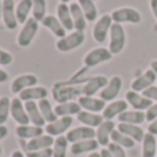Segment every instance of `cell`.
<instances>
[{
  "label": "cell",
  "mask_w": 157,
  "mask_h": 157,
  "mask_svg": "<svg viewBox=\"0 0 157 157\" xmlns=\"http://www.w3.org/2000/svg\"><path fill=\"white\" fill-rule=\"evenodd\" d=\"M52 95L59 104L74 101L75 99L82 96V85H68L65 83V81H60L53 85Z\"/></svg>",
  "instance_id": "cell-1"
},
{
  "label": "cell",
  "mask_w": 157,
  "mask_h": 157,
  "mask_svg": "<svg viewBox=\"0 0 157 157\" xmlns=\"http://www.w3.org/2000/svg\"><path fill=\"white\" fill-rule=\"evenodd\" d=\"M125 42H127V36H125L124 27L121 24H116L113 22L111 28H110V43H109V50L111 54H120L125 48Z\"/></svg>",
  "instance_id": "cell-2"
},
{
  "label": "cell",
  "mask_w": 157,
  "mask_h": 157,
  "mask_svg": "<svg viewBox=\"0 0 157 157\" xmlns=\"http://www.w3.org/2000/svg\"><path fill=\"white\" fill-rule=\"evenodd\" d=\"M38 29H39V22L33 17H29L27 22L22 25L20 33H18V36H17L18 46H20V48H28V46L32 43L36 33H38Z\"/></svg>",
  "instance_id": "cell-3"
},
{
  "label": "cell",
  "mask_w": 157,
  "mask_h": 157,
  "mask_svg": "<svg viewBox=\"0 0 157 157\" xmlns=\"http://www.w3.org/2000/svg\"><path fill=\"white\" fill-rule=\"evenodd\" d=\"M83 40H85L83 32H81V31H74V32L65 35L64 38L59 39V40L56 42V48H57V50L61 52V53H67V52H71V50H74V49L79 48L81 44L83 43Z\"/></svg>",
  "instance_id": "cell-4"
},
{
  "label": "cell",
  "mask_w": 157,
  "mask_h": 157,
  "mask_svg": "<svg viewBox=\"0 0 157 157\" xmlns=\"http://www.w3.org/2000/svg\"><path fill=\"white\" fill-rule=\"evenodd\" d=\"M111 20L116 24H124V22H131V24H139L142 21V15L138 10L132 7H121L111 13Z\"/></svg>",
  "instance_id": "cell-5"
},
{
  "label": "cell",
  "mask_w": 157,
  "mask_h": 157,
  "mask_svg": "<svg viewBox=\"0 0 157 157\" xmlns=\"http://www.w3.org/2000/svg\"><path fill=\"white\" fill-rule=\"evenodd\" d=\"M113 59V54L109 49L106 48H96L93 50L88 52L83 57V64L88 68H92V67H96V65L101 64V63H107Z\"/></svg>",
  "instance_id": "cell-6"
},
{
  "label": "cell",
  "mask_w": 157,
  "mask_h": 157,
  "mask_svg": "<svg viewBox=\"0 0 157 157\" xmlns=\"http://www.w3.org/2000/svg\"><path fill=\"white\" fill-rule=\"evenodd\" d=\"M20 140V145L21 147L25 150V153L28 151H35V150H43V149H48V147H53V143H54V138L50 136V135H40L38 138H33L31 140H25V139H18Z\"/></svg>",
  "instance_id": "cell-7"
},
{
  "label": "cell",
  "mask_w": 157,
  "mask_h": 157,
  "mask_svg": "<svg viewBox=\"0 0 157 157\" xmlns=\"http://www.w3.org/2000/svg\"><path fill=\"white\" fill-rule=\"evenodd\" d=\"M113 25V20L110 14H104L96 21L95 27H93V39L98 43H104L106 42L107 35H110V28Z\"/></svg>",
  "instance_id": "cell-8"
},
{
  "label": "cell",
  "mask_w": 157,
  "mask_h": 157,
  "mask_svg": "<svg viewBox=\"0 0 157 157\" xmlns=\"http://www.w3.org/2000/svg\"><path fill=\"white\" fill-rule=\"evenodd\" d=\"M107 83H109V78L104 77V75L89 77L86 82L82 85V96H95Z\"/></svg>",
  "instance_id": "cell-9"
},
{
  "label": "cell",
  "mask_w": 157,
  "mask_h": 157,
  "mask_svg": "<svg viewBox=\"0 0 157 157\" xmlns=\"http://www.w3.org/2000/svg\"><path fill=\"white\" fill-rule=\"evenodd\" d=\"M122 88V79L118 75H114L109 79V83L100 90V99L104 101H114Z\"/></svg>",
  "instance_id": "cell-10"
},
{
  "label": "cell",
  "mask_w": 157,
  "mask_h": 157,
  "mask_svg": "<svg viewBox=\"0 0 157 157\" xmlns=\"http://www.w3.org/2000/svg\"><path fill=\"white\" fill-rule=\"evenodd\" d=\"M67 140L70 143H77L81 142V140H88V139H96V129L90 127H77L72 128L67 132Z\"/></svg>",
  "instance_id": "cell-11"
},
{
  "label": "cell",
  "mask_w": 157,
  "mask_h": 157,
  "mask_svg": "<svg viewBox=\"0 0 157 157\" xmlns=\"http://www.w3.org/2000/svg\"><path fill=\"white\" fill-rule=\"evenodd\" d=\"M74 120L72 117H59L54 122H50L44 127V131L48 135L50 136H61L63 133H65L67 131L70 129V127L72 125Z\"/></svg>",
  "instance_id": "cell-12"
},
{
  "label": "cell",
  "mask_w": 157,
  "mask_h": 157,
  "mask_svg": "<svg viewBox=\"0 0 157 157\" xmlns=\"http://www.w3.org/2000/svg\"><path fill=\"white\" fill-rule=\"evenodd\" d=\"M2 20L7 29H15L18 25L15 17V3L14 0H3V9H2Z\"/></svg>",
  "instance_id": "cell-13"
},
{
  "label": "cell",
  "mask_w": 157,
  "mask_h": 157,
  "mask_svg": "<svg viewBox=\"0 0 157 157\" xmlns=\"http://www.w3.org/2000/svg\"><path fill=\"white\" fill-rule=\"evenodd\" d=\"M78 103H79L81 109L85 110V111H89V113H96L99 114L103 110L106 109V101L101 100L100 98H95V96H81L78 99Z\"/></svg>",
  "instance_id": "cell-14"
},
{
  "label": "cell",
  "mask_w": 157,
  "mask_h": 157,
  "mask_svg": "<svg viewBox=\"0 0 157 157\" xmlns=\"http://www.w3.org/2000/svg\"><path fill=\"white\" fill-rule=\"evenodd\" d=\"M11 117L18 125H28L29 124V117L27 114L25 110V104L22 103V100H20V98L11 99V109H10Z\"/></svg>",
  "instance_id": "cell-15"
},
{
  "label": "cell",
  "mask_w": 157,
  "mask_h": 157,
  "mask_svg": "<svg viewBox=\"0 0 157 157\" xmlns=\"http://www.w3.org/2000/svg\"><path fill=\"white\" fill-rule=\"evenodd\" d=\"M38 83V77L33 74H22L18 75L17 78H14V81L11 82V92L20 95L22 90L28 88H32V86H36Z\"/></svg>",
  "instance_id": "cell-16"
},
{
  "label": "cell",
  "mask_w": 157,
  "mask_h": 157,
  "mask_svg": "<svg viewBox=\"0 0 157 157\" xmlns=\"http://www.w3.org/2000/svg\"><path fill=\"white\" fill-rule=\"evenodd\" d=\"M156 82V77H154V72L151 70H146L143 74H140L139 77H136L131 83V90L133 92H143L145 89L150 88L154 85Z\"/></svg>",
  "instance_id": "cell-17"
},
{
  "label": "cell",
  "mask_w": 157,
  "mask_h": 157,
  "mask_svg": "<svg viewBox=\"0 0 157 157\" xmlns=\"http://www.w3.org/2000/svg\"><path fill=\"white\" fill-rule=\"evenodd\" d=\"M125 100L129 106L133 107V110H138V111H143V110H147L149 107L153 104V101L149 100L147 98H145L143 95H140L139 92H133V90H128L125 93Z\"/></svg>",
  "instance_id": "cell-18"
},
{
  "label": "cell",
  "mask_w": 157,
  "mask_h": 157,
  "mask_svg": "<svg viewBox=\"0 0 157 157\" xmlns=\"http://www.w3.org/2000/svg\"><path fill=\"white\" fill-rule=\"evenodd\" d=\"M116 129V124L111 120H104L96 129V140L99 142L100 146H109L110 145V138H111V132Z\"/></svg>",
  "instance_id": "cell-19"
},
{
  "label": "cell",
  "mask_w": 157,
  "mask_h": 157,
  "mask_svg": "<svg viewBox=\"0 0 157 157\" xmlns=\"http://www.w3.org/2000/svg\"><path fill=\"white\" fill-rule=\"evenodd\" d=\"M48 89L43 88V86H32V88H28L25 90L18 95L20 100L25 101H36V100H43V99H48Z\"/></svg>",
  "instance_id": "cell-20"
},
{
  "label": "cell",
  "mask_w": 157,
  "mask_h": 157,
  "mask_svg": "<svg viewBox=\"0 0 157 157\" xmlns=\"http://www.w3.org/2000/svg\"><path fill=\"white\" fill-rule=\"evenodd\" d=\"M128 106H129V104L127 103V100L110 101V104H107L106 109L103 110L101 116H103L104 120H111V121H113V118H116V117H118L120 114H122L124 111H127Z\"/></svg>",
  "instance_id": "cell-21"
},
{
  "label": "cell",
  "mask_w": 157,
  "mask_h": 157,
  "mask_svg": "<svg viewBox=\"0 0 157 157\" xmlns=\"http://www.w3.org/2000/svg\"><path fill=\"white\" fill-rule=\"evenodd\" d=\"M99 142L96 139H88V140H81V142L72 143L70 151H71L72 156H81V154L85 153H93V151L98 150L99 147Z\"/></svg>",
  "instance_id": "cell-22"
},
{
  "label": "cell",
  "mask_w": 157,
  "mask_h": 157,
  "mask_svg": "<svg viewBox=\"0 0 157 157\" xmlns=\"http://www.w3.org/2000/svg\"><path fill=\"white\" fill-rule=\"evenodd\" d=\"M15 133H17L18 139H25L31 140L33 138H38L44 133L43 127H36V125H18L15 128Z\"/></svg>",
  "instance_id": "cell-23"
},
{
  "label": "cell",
  "mask_w": 157,
  "mask_h": 157,
  "mask_svg": "<svg viewBox=\"0 0 157 157\" xmlns=\"http://www.w3.org/2000/svg\"><path fill=\"white\" fill-rule=\"evenodd\" d=\"M117 129L121 133L129 136L131 139H133L135 142H142L143 138H145V131L142 127L139 125H133V124H124V122H120L117 125Z\"/></svg>",
  "instance_id": "cell-24"
},
{
  "label": "cell",
  "mask_w": 157,
  "mask_h": 157,
  "mask_svg": "<svg viewBox=\"0 0 157 157\" xmlns=\"http://www.w3.org/2000/svg\"><path fill=\"white\" fill-rule=\"evenodd\" d=\"M42 25H43L44 28H48V29L50 31V32L53 33L56 38H59V39L64 38V36L67 35L65 28L61 25V22L59 21V18L54 17V15H46V17H44V20L42 21Z\"/></svg>",
  "instance_id": "cell-25"
},
{
  "label": "cell",
  "mask_w": 157,
  "mask_h": 157,
  "mask_svg": "<svg viewBox=\"0 0 157 157\" xmlns=\"http://www.w3.org/2000/svg\"><path fill=\"white\" fill-rule=\"evenodd\" d=\"M77 118L81 124H83L85 127H90V128H98L104 121L103 116L96 114V113H89V111H85V110H82V111H79L77 114Z\"/></svg>",
  "instance_id": "cell-26"
},
{
  "label": "cell",
  "mask_w": 157,
  "mask_h": 157,
  "mask_svg": "<svg viewBox=\"0 0 157 157\" xmlns=\"http://www.w3.org/2000/svg\"><path fill=\"white\" fill-rule=\"evenodd\" d=\"M70 11H71L72 22H74V29L83 32L86 28V24H88V21H86V18H85V15H83L82 10H81L79 4L71 3L70 4Z\"/></svg>",
  "instance_id": "cell-27"
},
{
  "label": "cell",
  "mask_w": 157,
  "mask_h": 157,
  "mask_svg": "<svg viewBox=\"0 0 157 157\" xmlns=\"http://www.w3.org/2000/svg\"><path fill=\"white\" fill-rule=\"evenodd\" d=\"M54 111H56L57 117H72L77 116L79 111H82V109L78 101H68V103L57 104L54 107Z\"/></svg>",
  "instance_id": "cell-28"
},
{
  "label": "cell",
  "mask_w": 157,
  "mask_h": 157,
  "mask_svg": "<svg viewBox=\"0 0 157 157\" xmlns=\"http://www.w3.org/2000/svg\"><path fill=\"white\" fill-rule=\"evenodd\" d=\"M24 104H25V110H27V114L29 117V121L32 122V125L43 127L46 121H44L40 110H39L38 103H35V101H25Z\"/></svg>",
  "instance_id": "cell-29"
},
{
  "label": "cell",
  "mask_w": 157,
  "mask_h": 157,
  "mask_svg": "<svg viewBox=\"0 0 157 157\" xmlns=\"http://www.w3.org/2000/svg\"><path fill=\"white\" fill-rule=\"evenodd\" d=\"M32 0H20L15 7V17H17L18 24L24 25L29 18V13L32 11Z\"/></svg>",
  "instance_id": "cell-30"
},
{
  "label": "cell",
  "mask_w": 157,
  "mask_h": 157,
  "mask_svg": "<svg viewBox=\"0 0 157 157\" xmlns=\"http://www.w3.org/2000/svg\"><path fill=\"white\" fill-rule=\"evenodd\" d=\"M120 122H124V124H133V125H140L142 122H145L146 116L143 111H138V110H132V111H124L122 114H120L118 117Z\"/></svg>",
  "instance_id": "cell-31"
},
{
  "label": "cell",
  "mask_w": 157,
  "mask_h": 157,
  "mask_svg": "<svg viewBox=\"0 0 157 157\" xmlns=\"http://www.w3.org/2000/svg\"><path fill=\"white\" fill-rule=\"evenodd\" d=\"M57 18L61 22V25L65 28V31H72L74 29V22H72L71 11H70V6L64 3H60L57 7Z\"/></svg>",
  "instance_id": "cell-32"
},
{
  "label": "cell",
  "mask_w": 157,
  "mask_h": 157,
  "mask_svg": "<svg viewBox=\"0 0 157 157\" xmlns=\"http://www.w3.org/2000/svg\"><path fill=\"white\" fill-rule=\"evenodd\" d=\"M157 154V142L156 136L146 132L142 140V157H156Z\"/></svg>",
  "instance_id": "cell-33"
},
{
  "label": "cell",
  "mask_w": 157,
  "mask_h": 157,
  "mask_svg": "<svg viewBox=\"0 0 157 157\" xmlns=\"http://www.w3.org/2000/svg\"><path fill=\"white\" fill-rule=\"evenodd\" d=\"M81 10H82L83 15H85L88 22H93L98 18V9L93 0H78Z\"/></svg>",
  "instance_id": "cell-34"
},
{
  "label": "cell",
  "mask_w": 157,
  "mask_h": 157,
  "mask_svg": "<svg viewBox=\"0 0 157 157\" xmlns=\"http://www.w3.org/2000/svg\"><path fill=\"white\" fill-rule=\"evenodd\" d=\"M38 106H39V110H40V113H42V116H43L44 121L48 122V124H50V122H54L57 118H59V117L56 116V111H54L52 103L48 100V99L39 100Z\"/></svg>",
  "instance_id": "cell-35"
},
{
  "label": "cell",
  "mask_w": 157,
  "mask_h": 157,
  "mask_svg": "<svg viewBox=\"0 0 157 157\" xmlns=\"http://www.w3.org/2000/svg\"><path fill=\"white\" fill-rule=\"evenodd\" d=\"M110 139H111V142L113 143L122 146L124 149H132V147H135V143H136L133 139H131L129 136H127V135L121 133L117 128L111 132V138H110Z\"/></svg>",
  "instance_id": "cell-36"
},
{
  "label": "cell",
  "mask_w": 157,
  "mask_h": 157,
  "mask_svg": "<svg viewBox=\"0 0 157 157\" xmlns=\"http://www.w3.org/2000/svg\"><path fill=\"white\" fill-rule=\"evenodd\" d=\"M68 140L67 136L61 135L54 139L53 143V157H67V147H68Z\"/></svg>",
  "instance_id": "cell-37"
},
{
  "label": "cell",
  "mask_w": 157,
  "mask_h": 157,
  "mask_svg": "<svg viewBox=\"0 0 157 157\" xmlns=\"http://www.w3.org/2000/svg\"><path fill=\"white\" fill-rule=\"evenodd\" d=\"M32 17L35 18L38 22H42L46 17V10H48V6H46V0H32Z\"/></svg>",
  "instance_id": "cell-38"
},
{
  "label": "cell",
  "mask_w": 157,
  "mask_h": 157,
  "mask_svg": "<svg viewBox=\"0 0 157 157\" xmlns=\"http://www.w3.org/2000/svg\"><path fill=\"white\" fill-rule=\"evenodd\" d=\"M10 109H11V100L7 96L0 98V125H4V122L9 120Z\"/></svg>",
  "instance_id": "cell-39"
},
{
  "label": "cell",
  "mask_w": 157,
  "mask_h": 157,
  "mask_svg": "<svg viewBox=\"0 0 157 157\" xmlns=\"http://www.w3.org/2000/svg\"><path fill=\"white\" fill-rule=\"evenodd\" d=\"M107 149H109V151L111 153L113 157H127V153H125L124 147L120 145H116V143L110 142V145L107 146Z\"/></svg>",
  "instance_id": "cell-40"
},
{
  "label": "cell",
  "mask_w": 157,
  "mask_h": 157,
  "mask_svg": "<svg viewBox=\"0 0 157 157\" xmlns=\"http://www.w3.org/2000/svg\"><path fill=\"white\" fill-rule=\"evenodd\" d=\"M25 157H53V149L48 147L43 150H35L25 153Z\"/></svg>",
  "instance_id": "cell-41"
},
{
  "label": "cell",
  "mask_w": 157,
  "mask_h": 157,
  "mask_svg": "<svg viewBox=\"0 0 157 157\" xmlns=\"http://www.w3.org/2000/svg\"><path fill=\"white\" fill-rule=\"evenodd\" d=\"M142 95L145 96V98H147L149 100L156 101L157 103V86L153 85V86H150V88L145 89V90L142 92Z\"/></svg>",
  "instance_id": "cell-42"
},
{
  "label": "cell",
  "mask_w": 157,
  "mask_h": 157,
  "mask_svg": "<svg viewBox=\"0 0 157 157\" xmlns=\"http://www.w3.org/2000/svg\"><path fill=\"white\" fill-rule=\"evenodd\" d=\"M145 116H146V121H149V122L154 121V120L157 118V103H153L147 110H146Z\"/></svg>",
  "instance_id": "cell-43"
},
{
  "label": "cell",
  "mask_w": 157,
  "mask_h": 157,
  "mask_svg": "<svg viewBox=\"0 0 157 157\" xmlns=\"http://www.w3.org/2000/svg\"><path fill=\"white\" fill-rule=\"evenodd\" d=\"M13 63V56L11 53L0 49V65H10Z\"/></svg>",
  "instance_id": "cell-44"
},
{
  "label": "cell",
  "mask_w": 157,
  "mask_h": 157,
  "mask_svg": "<svg viewBox=\"0 0 157 157\" xmlns=\"http://www.w3.org/2000/svg\"><path fill=\"white\" fill-rule=\"evenodd\" d=\"M147 132H149V133H151V135H154V136L157 135V118L154 120V121H151L150 124H149V127H147Z\"/></svg>",
  "instance_id": "cell-45"
},
{
  "label": "cell",
  "mask_w": 157,
  "mask_h": 157,
  "mask_svg": "<svg viewBox=\"0 0 157 157\" xmlns=\"http://www.w3.org/2000/svg\"><path fill=\"white\" fill-rule=\"evenodd\" d=\"M150 9H151L154 18L157 20V0H150Z\"/></svg>",
  "instance_id": "cell-46"
},
{
  "label": "cell",
  "mask_w": 157,
  "mask_h": 157,
  "mask_svg": "<svg viewBox=\"0 0 157 157\" xmlns=\"http://www.w3.org/2000/svg\"><path fill=\"white\" fill-rule=\"evenodd\" d=\"M7 133H9V129H7L6 125H0V140L4 139L7 136Z\"/></svg>",
  "instance_id": "cell-47"
},
{
  "label": "cell",
  "mask_w": 157,
  "mask_h": 157,
  "mask_svg": "<svg viewBox=\"0 0 157 157\" xmlns=\"http://www.w3.org/2000/svg\"><path fill=\"white\" fill-rule=\"evenodd\" d=\"M9 79V74H7L4 70H2L0 68V83H3V82H6V81Z\"/></svg>",
  "instance_id": "cell-48"
},
{
  "label": "cell",
  "mask_w": 157,
  "mask_h": 157,
  "mask_svg": "<svg viewBox=\"0 0 157 157\" xmlns=\"http://www.w3.org/2000/svg\"><path fill=\"white\" fill-rule=\"evenodd\" d=\"M150 70L154 72V77H156V82H157V60H153L150 63Z\"/></svg>",
  "instance_id": "cell-49"
},
{
  "label": "cell",
  "mask_w": 157,
  "mask_h": 157,
  "mask_svg": "<svg viewBox=\"0 0 157 157\" xmlns=\"http://www.w3.org/2000/svg\"><path fill=\"white\" fill-rule=\"evenodd\" d=\"M100 157H113V156H111V153H110V151H109V149H101V150H100Z\"/></svg>",
  "instance_id": "cell-50"
},
{
  "label": "cell",
  "mask_w": 157,
  "mask_h": 157,
  "mask_svg": "<svg viewBox=\"0 0 157 157\" xmlns=\"http://www.w3.org/2000/svg\"><path fill=\"white\" fill-rule=\"evenodd\" d=\"M11 157H25V154L22 153L21 150H14L11 153Z\"/></svg>",
  "instance_id": "cell-51"
},
{
  "label": "cell",
  "mask_w": 157,
  "mask_h": 157,
  "mask_svg": "<svg viewBox=\"0 0 157 157\" xmlns=\"http://www.w3.org/2000/svg\"><path fill=\"white\" fill-rule=\"evenodd\" d=\"M88 157H100V153H98V151H93V153H89Z\"/></svg>",
  "instance_id": "cell-52"
},
{
  "label": "cell",
  "mask_w": 157,
  "mask_h": 157,
  "mask_svg": "<svg viewBox=\"0 0 157 157\" xmlns=\"http://www.w3.org/2000/svg\"><path fill=\"white\" fill-rule=\"evenodd\" d=\"M2 9H3V0H0V18H2Z\"/></svg>",
  "instance_id": "cell-53"
},
{
  "label": "cell",
  "mask_w": 157,
  "mask_h": 157,
  "mask_svg": "<svg viewBox=\"0 0 157 157\" xmlns=\"http://www.w3.org/2000/svg\"><path fill=\"white\" fill-rule=\"evenodd\" d=\"M71 0H60V3H64V4H67V3H70Z\"/></svg>",
  "instance_id": "cell-54"
},
{
  "label": "cell",
  "mask_w": 157,
  "mask_h": 157,
  "mask_svg": "<svg viewBox=\"0 0 157 157\" xmlns=\"http://www.w3.org/2000/svg\"><path fill=\"white\" fill-rule=\"evenodd\" d=\"M2 153H3V149H2V146H0V156H2Z\"/></svg>",
  "instance_id": "cell-55"
},
{
  "label": "cell",
  "mask_w": 157,
  "mask_h": 157,
  "mask_svg": "<svg viewBox=\"0 0 157 157\" xmlns=\"http://www.w3.org/2000/svg\"><path fill=\"white\" fill-rule=\"evenodd\" d=\"M93 2H98V0H93Z\"/></svg>",
  "instance_id": "cell-56"
}]
</instances>
